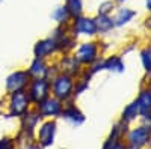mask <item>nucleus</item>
<instances>
[{"mask_svg": "<svg viewBox=\"0 0 151 149\" xmlns=\"http://www.w3.org/2000/svg\"><path fill=\"white\" fill-rule=\"evenodd\" d=\"M113 9H115V2H112V0H106V2L100 3L98 14H101V15H110Z\"/></svg>", "mask_w": 151, "mask_h": 149, "instance_id": "a211bd4d", "label": "nucleus"}, {"mask_svg": "<svg viewBox=\"0 0 151 149\" xmlns=\"http://www.w3.org/2000/svg\"><path fill=\"white\" fill-rule=\"evenodd\" d=\"M50 84L44 77L42 78H35L30 84V89H29V98H30V101L38 104V103H41L42 99H45L50 93Z\"/></svg>", "mask_w": 151, "mask_h": 149, "instance_id": "20e7f679", "label": "nucleus"}, {"mask_svg": "<svg viewBox=\"0 0 151 149\" xmlns=\"http://www.w3.org/2000/svg\"><path fill=\"white\" fill-rule=\"evenodd\" d=\"M55 133H56V123L55 122H45L40 128V131H38V142H40V145L50 146L53 143Z\"/></svg>", "mask_w": 151, "mask_h": 149, "instance_id": "1a4fd4ad", "label": "nucleus"}, {"mask_svg": "<svg viewBox=\"0 0 151 149\" xmlns=\"http://www.w3.org/2000/svg\"><path fill=\"white\" fill-rule=\"evenodd\" d=\"M104 68H109V69H118L121 71L122 69V65H121V60L118 57H110L106 63H104Z\"/></svg>", "mask_w": 151, "mask_h": 149, "instance_id": "6ab92c4d", "label": "nucleus"}, {"mask_svg": "<svg viewBox=\"0 0 151 149\" xmlns=\"http://www.w3.org/2000/svg\"><path fill=\"white\" fill-rule=\"evenodd\" d=\"M124 2H127V0H115V3H124Z\"/></svg>", "mask_w": 151, "mask_h": 149, "instance_id": "5701e85b", "label": "nucleus"}, {"mask_svg": "<svg viewBox=\"0 0 151 149\" xmlns=\"http://www.w3.org/2000/svg\"><path fill=\"white\" fill-rule=\"evenodd\" d=\"M45 74H47V68H45L44 60L42 59H36L30 65V68H29V76L33 77V78H42Z\"/></svg>", "mask_w": 151, "mask_h": 149, "instance_id": "2eb2a0df", "label": "nucleus"}, {"mask_svg": "<svg viewBox=\"0 0 151 149\" xmlns=\"http://www.w3.org/2000/svg\"><path fill=\"white\" fill-rule=\"evenodd\" d=\"M71 32L74 36L77 35H95L97 33V26L95 20L91 17L80 15L77 18L71 20Z\"/></svg>", "mask_w": 151, "mask_h": 149, "instance_id": "7ed1b4c3", "label": "nucleus"}, {"mask_svg": "<svg viewBox=\"0 0 151 149\" xmlns=\"http://www.w3.org/2000/svg\"><path fill=\"white\" fill-rule=\"evenodd\" d=\"M145 5H147V9H148V11H151V0H147Z\"/></svg>", "mask_w": 151, "mask_h": 149, "instance_id": "4be33fe9", "label": "nucleus"}, {"mask_svg": "<svg viewBox=\"0 0 151 149\" xmlns=\"http://www.w3.org/2000/svg\"><path fill=\"white\" fill-rule=\"evenodd\" d=\"M58 50V41L55 38H47L40 41L35 45V56L36 59H44Z\"/></svg>", "mask_w": 151, "mask_h": 149, "instance_id": "6e6552de", "label": "nucleus"}, {"mask_svg": "<svg viewBox=\"0 0 151 149\" xmlns=\"http://www.w3.org/2000/svg\"><path fill=\"white\" fill-rule=\"evenodd\" d=\"M60 115H62V118H65L68 122H71L73 125H79V123H82V122L85 120L83 115H82L74 106H67L65 108L62 107Z\"/></svg>", "mask_w": 151, "mask_h": 149, "instance_id": "9d476101", "label": "nucleus"}, {"mask_svg": "<svg viewBox=\"0 0 151 149\" xmlns=\"http://www.w3.org/2000/svg\"><path fill=\"white\" fill-rule=\"evenodd\" d=\"M134 15H136V12L133 9H130V8H119L116 11L115 17H112L113 18V24H115V26H122V24L133 20Z\"/></svg>", "mask_w": 151, "mask_h": 149, "instance_id": "9b49d317", "label": "nucleus"}, {"mask_svg": "<svg viewBox=\"0 0 151 149\" xmlns=\"http://www.w3.org/2000/svg\"><path fill=\"white\" fill-rule=\"evenodd\" d=\"M147 137H148V133H147V130H145V128H139V130L133 131V134H132L130 140H132L133 143L141 145V143H144V142L147 140Z\"/></svg>", "mask_w": 151, "mask_h": 149, "instance_id": "f3484780", "label": "nucleus"}, {"mask_svg": "<svg viewBox=\"0 0 151 149\" xmlns=\"http://www.w3.org/2000/svg\"><path fill=\"white\" fill-rule=\"evenodd\" d=\"M38 113L40 116H45V118H50V116H58L60 115L62 111V104L58 98H50L47 96L45 99H42L41 103H38Z\"/></svg>", "mask_w": 151, "mask_h": 149, "instance_id": "39448f33", "label": "nucleus"}, {"mask_svg": "<svg viewBox=\"0 0 151 149\" xmlns=\"http://www.w3.org/2000/svg\"><path fill=\"white\" fill-rule=\"evenodd\" d=\"M95 26H97V32H109L112 30V27L115 26L113 24V18L110 15H101V14H98L95 18Z\"/></svg>", "mask_w": 151, "mask_h": 149, "instance_id": "4468645a", "label": "nucleus"}, {"mask_svg": "<svg viewBox=\"0 0 151 149\" xmlns=\"http://www.w3.org/2000/svg\"><path fill=\"white\" fill-rule=\"evenodd\" d=\"M144 60H145L147 69H151V51H150V56H144Z\"/></svg>", "mask_w": 151, "mask_h": 149, "instance_id": "412c9836", "label": "nucleus"}, {"mask_svg": "<svg viewBox=\"0 0 151 149\" xmlns=\"http://www.w3.org/2000/svg\"><path fill=\"white\" fill-rule=\"evenodd\" d=\"M64 6L70 14L71 20L83 15V0H65Z\"/></svg>", "mask_w": 151, "mask_h": 149, "instance_id": "f8f14e48", "label": "nucleus"}, {"mask_svg": "<svg viewBox=\"0 0 151 149\" xmlns=\"http://www.w3.org/2000/svg\"><path fill=\"white\" fill-rule=\"evenodd\" d=\"M24 131L32 133L33 128L36 127V123L40 122V113H24Z\"/></svg>", "mask_w": 151, "mask_h": 149, "instance_id": "dca6fc26", "label": "nucleus"}, {"mask_svg": "<svg viewBox=\"0 0 151 149\" xmlns=\"http://www.w3.org/2000/svg\"><path fill=\"white\" fill-rule=\"evenodd\" d=\"M97 45L95 42H85L79 47L76 59H77L80 63H92L97 59Z\"/></svg>", "mask_w": 151, "mask_h": 149, "instance_id": "0eeeda50", "label": "nucleus"}, {"mask_svg": "<svg viewBox=\"0 0 151 149\" xmlns=\"http://www.w3.org/2000/svg\"><path fill=\"white\" fill-rule=\"evenodd\" d=\"M11 101H9V115L11 116H23L24 113H27V108L30 104L29 95L23 91L11 92Z\"/></svg>", "mask_w": 151, "mask_h": 149, "instance_id": "f257e3e1", "label": "nucleus"}, {"mask_svg": "<svg viewBox=\"0 0 151 149\" xmlns=\"http://www.w3.org/2000/svg\"><path fill=\"white\" fill-rule=\"evenodd\" d=\"M29 72L27 71H17L15 74L8 77L6 81V89L9 92H17V91H23L26 86L29 84Z\"/></svg>", "mask_w": 151, "mask_h": 149, "instance_id": "423d86ee", "label": "nucleus"}, {"mask_svg": "<svg viewBox=\"0 0 151 149\" xmlns=\"http://www.w3.org/2000/svg\"><path fill=\"white\" fill-rule=\"evenodd\" d=\"M0 149H15V145L11 139H2L0 140Z\"/></svg>", "mask_w": 151, "mask_h": 149, "instance_id": "aec40b11", "label": "nucleus"}, {"mask_svg": "<svg viewBox=\"0 0 151 149\" xmlns=\"http://www.w3.org/2000/svg\"><path fill=\"white\" fill-rule=\"evenodd\" d=\"M52 18L59 24V26H67V24L71 23V17H70V14L67 12V9H65L64 5H59V6H56L53 9Z\"/></svg>", "mask_w": 151, "mask_h": 149, "instance_id": "ddd939ff", "label": "nucleus"}, {"mask_svg": "<svg viewBox=\"0 0 151 149\" xmlns=\"http://www.w3.org/2000/svg\"><path fill=\"white\" fill-rule=\"evenodd\" d=\"M73 78L65 74V76H58L55 80H53V84L50 88L53 89V93H55V98H58L59 101L62 99H67L70 98L71 92H73Z\"/></svg>", "mask_w": 151, "mask_h": 149, "instance_id": "f03ea898", "label": "nucleus"}]
</instances>
